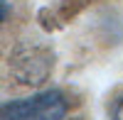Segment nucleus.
<instances>
[{
	"instance_id": "obj_1",
	"label": "nucleus",
	"mask_w": 123,
	"mask_h": 120,
	"mask_svg": "<svg viewBox=\"0 0 123 120\" xmlns=\"http://www.w3.org/2000/svg\"><path fill=\"white\" fill-rule=\"evenodd\" d=\"M69 101L59 88L0 103V120H64Z\"/></svg>"
},
{
	"instance_id": "obj_2",
	"label": "nucleus",
	"mask_w": 123,
	"mask_h": 120,
	"mask_svg": "<svg viewBox=\"0 0 123 120\" xmlns=\"http://www.w3.org/2000/svg\"><path fill=\"white\" fill-rule=\"evenodd\" d=\"M12 71L22 83H39L52 71V56L42 47L20 44L12 54Z\"/></svg>"
},
{
	"instance_id": "obj_3",
	"label": "nucleus",
	"mask_w": 123,
	"mask_h": 120,
	"mask_svg": "<svg viewBox=\"0 0 123 120\" xmlns=\"http://www.w3.org/2000/svg\"><path fill=\"white\" fill-rule=\"evenodd\" d=\"M111 120H123V98H116L111 103V110H108Z\"/></svg>"
},
{
	"instance_id": "obj_4",
	"label": "nucleus",
	"mask_w": 123,
	"mask_h": 120,
	"mask_svg": "<svg viewBox=\"0 0 123 120\" xmlns=\"http://www.w3.org/2000/svg\"><path fill=\"white\" fill-rule=\"evenodd\" d=\"M5 15H7V5L3 3V0H0V22L5 20Z\"/></svg>"
}]
</instances>
